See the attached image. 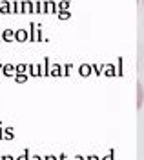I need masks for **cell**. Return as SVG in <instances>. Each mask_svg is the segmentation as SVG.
I'll return each instance as SVG.
<instances>
[{"label":"cell","instance_id":"1","mask_svg":"<svg viewBox=\"0 0 144 160\" xmlns=\"http://www.w3.org/2000/svg\"><path fill=\"white\" fill-rule=\"evenodd\" d=\"M142 102H144V88H142V84L139 82L137 84V109L142 108Z\"/></svg>","mask_w":144,"mask_h":160},{"label":"cell","instance_id":"2","mask_svg":"<svg viewBox=\"0 0 144 160\" xmlns=\"http://www.w3.org/2000/svg\"><path fill=\"white\" fill-rule=\"evenodd\" d=\"M141 4H142V6H144V0H141Z\"/></svg>","mask_w":144,"mask_h":160}]
</instances>
